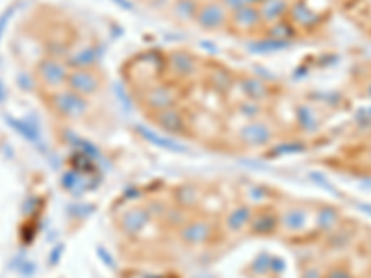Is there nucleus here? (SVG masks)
<instances>
[{"label":"nucleus","instance_id":"f257e3e1","mask_svg":"<svg viewBox=\"0 0 371 278\" xmlns=\"http://www.w3.org/2000/svg\"><path fill=\"white\" fill-rule=\"evenodd\" d=\"M49 108L52 110L54 115H58L64 121H79L91 112V103L88 97L64 88L50 93Z\"/></svg>","mask_w":371,"mask_h":278},{"label":"nucleus","instance_id":"f03ea898","mask_svg":"<svg viewBox=\"0 0 371 278\" xmlns=\"http://www.w3.org/2000/svg\"><path fill=\"white\" fill-rule=\"evenodd\" d=\"M69 71L71 69L67 67L65 59L45 56L35 65V79L45 89H49L52 93L58 91V89H64L67 86Z\"/></svg>","mask_w":371,"mask_h":278},{"label":"nucleus","instance_id":"7ed1b4c3","mask_svg":"<svg viewBox=\"0 0 371 278\" xmlns=\"http://www.w3.org/2000/svg\"><path fill=\"white\" fill-rule=\"evenodd\" d=\"M229 21L230 11L225 6L221 4L219 0H208L200 4L193 23L205 32H221V30L229 28Z\"/></svg>","mask_w":371,"mask_h":278},{"label":"nucleus","instance_id":"20e7f679","mask_svg":"<svg viewBox=\"0 0 371 278\" xmlns=\"http://www.w3.org/2000/svg\"><path fill=\"white\" fill-rule=\"evenodd\" d=\"M238 139L249 149H262L268 146L269 143H273L275 139V128L269 121L264 119H254V121H247L244 127L239 128Z\"/></svg>","mask_w":371,"mask_h":278},{"label":"nucleus","instance_id":"39448f33","mask_svg":"<svg viewBox=\"0 0 371 278\" xmlns=\"http://www.w3.org/2000/svg\"><path fill=\"white\" fill-rule=\"evenodd\" d=\"M152 122L156 124L160 132L171 137H182L190 132V121L186 119L184 112L178 106L154 112L152 113Z\"/></svg>","mask_w":371,"mask_h":278},{"label":"nucleus","instance_id":"423d86ee","mask_svg":"<svg viewBox=\"0 0 371 278\" xmlns=\"http://www.w3.org/2000/svg\"><path fill=\"white\" fill-rule=\"evenodd\" d=\"M65 88L88 98L95 97L103 89V74L95 69H71Z\"/></svg>","mask_w":371,"mask_h":278},{"label":"nucleus","instance_id":"0eeeda50","mask_svg":"<svg viewBox=\"0 0 371 278\" xmlns=\"http://www.w3.org/2000/svg\"><path fill=\"white\" fill-rule=\"evenodd\" d=\"M178 100H181V97H178L175 86L166 82L154 83L143 93V106L152 113L166 110V108L178 106Z\"/></svg>","mask_w":371,"mask_h":278},{"label":"nucleus","instance_id":"6e6552de","mask_svg":"<svg viewBox=\"0 0 371 278\" xmlns=\"http://www.w3.org/2000/svg\"><path fill=\"white\" fill-rule=\"evenodd\" d=\"M167 71L175 76L176 80H190L199 73V59L193 52L184 49H175L166 56Z\"/></svg>","mask_w":371,"mask_h":278},{"label":"nucleus","instance_id":"1a4fd4ad","mask_svg":"<svg viewBox=\"0 0 371 278\" xmlns=\"http://www.w3.org/2000/svg\"><path fill=\"white\" fill-rule=\"evenodd\" d=\"M229 28L234 34H254L264 28V21L260 17V10L256 4H249L239 8V10L230 13Z\"/></svg>","mask_w":371,"mask_h":278},{"label":"nucleus","instance_id":"9d476101","mask_svg":"<svg viewBox=\"0 0 371 278\" xmlns=\"http://www.w3.org/2000/svg\"><path fill=\"white\" fill-rule=\"evenodd\" d=\"M104 49L101 45L86 43L80 45L79 49L69 50L65 64L69 69H95L103 64Z\"/></svg>","mask_w":371,"mask_h":278},{"label":"nucleus","instance_id":"9b49d317","mask_svg":"<svg viewBox=\"0 0 371 278\" xmlns=\"http://www.w3.org/2000/svg\"><path fill=\"white\" fill-rule=\"evenodd\" d=\"M181 239L184 245L190 247H199V245L208 243L214 236V225L206 219H191L181 226Z\"/></svg>","mask_w":371,"mask_h":278},{"label":"nucleus","instance_id":"f8f14e48","mask_svg":"<svg viewBox=\"0 0 371 278\" xmlns=\"http://www.w3.org/2000/svg\"><path fill=\"white\" fill-rule=\"evenodd\" d=\"M241 97L247 100H254V103H268L269 98L273 97V89L262 76H245L241 80H236Z\"/></svg>","mask_w":371,"mask_h":278},{"label":"nucleus","instance_id":"ddd939ff","mask_svg":"<svg viewBox=\"0 0 371 278\" xmlns=\"http://www.w3.org/2000/svg\"><path fill=\"white\" fill-rule=\"evenodd\" d=\"M136 132L147 139L152 145L160 146V149H166V151L171 152H188V146L178 143L176 139H171V136H167V134H158L154 128H149L145 124H136Z\"/></svg>","mask_w":371,"mask_h":278},{"label":"nucleus","instance_id":"4468645a","mask_svg":"<svg viewBox=\"0 0 371 278\" xmlns=\"http://www.w3.org/2000/svg\"><path fill=\"white\" fill-rule=\"evenodd\" d=\"M256 6H258L260 10V17L264 21V26L288 19L290 8H292L290 0H264V2H260Z\"/></svg>","mask_w":371,"mask_h":278},{"label":"nucleus","instance_id":"2eb2a0df","mask_svg":"<svg viewBox=\"0 0 371 278\" xmlns=\"http://www.w3.org/2000/svg\"><path fill=\"white\" fill-rule=\"evenodd\" d=\"M288 19L292 21L295 28H303V30H310L314 26L319 25V15L307 6L304 2H297V4H292L288 13Z\"/></svg>","mask_w":371,"mask_h":278},{"label":"nucleus","instance_id":"dca6fc26","mask_svg":"<svg viewBox=\"0 0 371 278\" xmlns=\"http://www.w3.org/2000/svg\"><path fill=\"white\" fill-rule=\"evenodd\" d=\"M149 219H151V214H149V212L143 210V208H136V210L125 212V215H122L121 221H119V225H121L125 234L137 236L145 228Z\"/></svg>","mask_w":371,"mask_h":278},{"label":"nucleus","instance_id":"f3484780","mask_svg":"<svg viewBox=\"0 0 371 278\" xmlns=\"http://www.w3.org/2000/svg\"><path fill=\"white\" fill-rule=\"evenodd\" d=\"M251 221H253V212L249 206H236L227 214L225 226L232 234H239V232L249 228Z\"/></svg>","mask_w":371,"mask_h":278},{"label":"nucleus","instance_id":"a211bd4d","mask_svg":"<svg viewBox=\"0 0 371 278\" xmlns=\"http://www.w3.org/2000/svg\"><path fill=\"white\" fill-rule=\"evenodd\" d=\"M208 83L215 93L219 95H225L230 89L236 86L234 74L230 73L229 69L223 67V65H215L210 69V74H208Z\"/></svg>","mask_w":371,"mask_h":278},{"label":"nucleus","instance_id":"6ab92c4d","mask_svg":"<svg viewBox=\"0 0 371 278\" xmlns=\"http://www.w3.org/2000/svg\"><path fill=\"white\" fill-rule=\"evenodd\" d=\"M295 124L304 134L316 132L319 128V119L316 110L312 106H308V104H299L295 108Z\"/></svg>","mask_w":371,"mask_h":278},{"label":"nucleus","instance_id":"aec40b11","mask_svg":"<svg viewBox=\"0 0 371 278\" xmlns=\"http://www.w3.org/2000/svg\"><path fill=\"white\" fill-rule=\"evenodd\" d=\"M307 210L299 208V206H293V208H290V210H286L280 215L278 225L282 226L284 230H288V232H301L307 226Z\"/></svg>","mask_w":371,"mask_h":278},{"label":"nucleus","instance_id":"412c9836","mask_svg":"<svg viewBox=\"0 0 371 278\" xmlns=\"http://www.w3.org/2000/svg\"><path fill=\"white\" fill-rule=\"evenodd\" d=\"M299 30L295 28L290 19H282L278 23H273L264 28V35L266 37H271V40H278V41H290L292 43L293 37H297Z\"/></svg>","mask_w":371,"mask_h":278},{"label":"nucleus","instance_id":"4be33fe9","mask_svg":"<svg viewBox=\"0 0 371 278\" xmlns=\"http://www.w3.org/2000/svg\"><path fill=\"white\" fill-rule=\"evenodd\" d=\"M6 122L13 128L15 132L21 134V136L28 139V141L35 143L41 139L40 134V127L35 124L34 121H30V119H19V117H11V115H6Z\"/></svg>","mask_w":371,"mask_h":278},{"label":"nucleus","instance_id":"5701e85b","mask_svg":"<svg viewBox=\"0 0 371 278\" xmlns=\"http://www.w3.org/2000/svg\"><path fill=\"white\" fill-rule=\"evenodd\" d=\"M278 226L277 215L271 214V212H262L260 215H253V221H251L249 228L253 230V234L258 236H269L273 234Z\"/></svg>","mask_w":371,"mask_h":278},{"label":"nucleus","instance_id":"b1692460","mask_svg":"<svg viewBox=\"0 0 371 278\" xmlns=\"http://www.w3.org/2000/svg\"><path fill=\"white\" fill-rule=\"evenodd\" d=\"M251 52L256 54H271V52H282V50L290 49L292 43L290 41H278L271 40V37H262V40H256L253 43L247 45Z\"/></svg>","mask_w":371,"mask_h":278},{"label":"nucleus","instance_id":"393cba45","mask_svg":"<svg viewBox=\"0 0 371 278\" xmlns=\"http://www.w3.org/2000/svg\"><path fill=\"white\" fill-rule=\"evenodd\" d=\"M199 8L200 4L197 0H175L173 15L182 23H190V21H195Z\"/></svg>","mask_w":371,"mask_h":278},{"label":"nucleus","instance_id":"a878e982","mask_svg":"<svg viewBox=\"0 0 371 278\" xmlns=\"http://www.w3.org/2000/svg\"><path fill=\"white\" fill-rule=\"evenodd\" d=\"M264 104L262 103H254V100H247V98H241L238 104H236V113L239 117L245 119V121H254V119H260L264 115Z\"/></svg>","mask_w":371,"mask_h":278},{"label":"nucleus","instance_id":"bb28decb","mask_svg":"<svg viewBox=\"0 0 371 278\" xmlns=\"http://www.w3.org/2000/svg\"><path fill=\"white\" fill-rule=\"evenodd\" d=\"M318 223L321 230L332 232V230H336L338 223H340V214L334 208H323L321 212H318Z\"/></svg>","mask_w":371,"mask_h":278},{"label":"nucleus","instance_id":"cd10ccee","mask_svg":"<svg viewBox=\"0 0 371 278\" xmlns=\"http://www.w3.org/2000/svg\"><path fill=\"white\" fill-rule=\"evenodd\" d=\"M15 82H17V88L25 93H34L38 83H40L35 79V74L28 73V71H19L17 76H15Z\"/></svg>","mask_w":371,"mask_h":278},{"label":"nucleus","instance_id":"c85d7f7f","mask_svg":"<svg viewBox=\"0 0 371 278\" xmlns=\"http://www.w3.org/2000/svg\"><path fill=\"white\" fill-rule=\"evenodd\" d=\"M321 278H355V274H353L351 269L346 267V265H334V267L329 269L327 273L323 274Z\"/></svg>","mask_w":371,"mask_h":278},{"label":"nucleus","instance_id":"c756f323","mask_svg":"<svg viewBox=\"0 0 371 278\" xmlns=\"http://www.w3.org/2000/svg\"><path fill=\"white\" fill-rule=\"evenodd\" d=\"M221 4L225 6L227 10L232 13V11L239 10V8H244V6H249V4H256L254 0H219Z\"/></svg>","mask_w":371,"mask_h":278},{"label":"nucleus","instance_id":"7c9ffc66","mask_svg":"<svg viewBox=\"0 0 371 278\" xmlns=\"http://www.w3.org/2000/svg\"><path fill=\"white\" fill-rule=\"evenodd\" d=\"M15 13V6H10L8 10H4L2 13H0V40H2V35H4L6 32V26L10 25L11 17H13Z\"/></svg>","mask_w":371,"mask_h":278},{"label":"nucleus","instance_id":"2f4dec72","mask_svg":"<svg viewBox=\"0 0 371 278\" xmlns=\"http://www.w3.org/2000/svg\"><path fill=\"white\" fill-rule=\"evenodd\" d=\"M8 100V88H6L4 80L0 79V106Z\"/></svg>","mask_w":371,"mask_h":278},{"label":"nucleus","instance_id":"473e14b6","mask_svg":"<svg viewBox=\"0 0 371 278\" xmlns=\"http://www.w3.org/2000/svg\"><path fill=\"white\" fill-rule=\"evenodd\" d=\"M115 2H119V4H121L122 10H128V11L134 10L132 2H128V0H115Z\"/></svg>","mask_w":371,"mask_h":278},{"label":"nucleus","instance_id":"72a5a7b5","mask_svg":"<svg viewBox=\"0 0 371 278\" xmlns=\"http://www.w3.org/2000/svg\"><path fill=\"white\" fill-rule=\"evenodd\" d=\"M367 97H371V83L367 86Z\"/></svg>","mask_w":371,"mask_h":278},{"label":"nucleus","instance_id":"f704fd0d","mask_svg":"<svg viewBox=\"0 0 371 278\" xmlns=\"http://www.w3.org/2000/svg\"><path fill=\"white\" fill-rule=\"evenodd\" d=\"M370 250H371V239H370Z\"/></svg>","mask_w":371,"mask_h":278},{"label":"nucleus","instance_id":"c9c22d12","mask_svg":"<svg viewBox=\"0 0 371 278\" xmlns=\"http://www.w3.org/2000/svg\"><path fill=\"white\" fill-rule=\"evenodd\" d=\"M370 160H371V151H370Z\"/></svg>","mask_w":371,"mask_h":278},{"label":"nucleus","instance_id":"e433bc0d","mask_svg":"<svg viewBox=\"0 0 371 278\" xmlns=\"http://www.w3.org/2000/svg\"><path fill=\"white\" fill-rule=\"evenodd\" d=\"M205 278H210V277H205Z\"/></svg>","mask_w":371,"mask_h":278}]
</instances>
